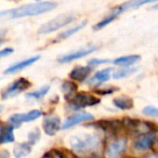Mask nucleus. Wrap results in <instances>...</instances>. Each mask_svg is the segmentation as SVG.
Returning a JSON list of instances; mask_svg holds the SVG:
<instances>
[{"label": "nucleus", "mask_w": 158, "mask_h": 158, "mask_svg": "<svg viewBox=\"0 0 158 158\" xmlns=\"http://www.w3.org/2000/svg\"><path fill=\"white\" fill-rule=\"evenodd\" d=\"M68 144L77 156L84 158L101 157L103 151V139L99 133L74 135L69 139Z\"/></svg>", "instance_id": "f257e3e1"}, {"label": "nucleus", "mask_w": 158, "mask_h": 158, "mask_svg": "<svg viewBox=\"0 0 158 158\" xmlns=\"http://www.w3.org/2000/svg\"><path fill=\"white\" fill-rule=\"evenodd\" d=\"M56 8V3L52 1L46 2H38L25 5L15 9L7 10V11L0 12V19H7V20H15V19L27 18V16H35L39 14H44Z\"/></svg>", "instance_id": "f03ea898"}, {"label": "nucleus", "mask_w": 158, "mask_h": 158, "mask_svg": "<svg viewBox=\"0 0 158 158\" xmlns=\"http://www.w3.org/2000/svg\"><path fill=\"white\" fill-rule=\"evenodd\" d=\"M101 100L95 95L88 92H76L68 100V108L73 110H79L82 108L95 106L100 104Z\"/></svg>", "instance_id": "7ed1b4c3"}, {"label": "nucleus", "mask_w": 158, "mask_h": 158, "mask_svg": "<svg viewBox=\"0 0 158 158\" xmlns=\"http://www.w3.org/2000/svg\"><path fill=\"white\" fill-rule=\"evenodd\" d=\"M123 130L132 135H140V134L148 133V132H156V127L154 123L148 121L139 120L133 118H125L123 120Z\"/></svg>", "instance_id": "20e7f679"}, {"label": "nucleus", "mask_w": 158, "mask_h": 158, "mask_svg": "<svg viewBox=\"0 0 158 158\" xmlns=\"http://www.w3.org/2000/svg\"><path fill=\"white\" fill-rule=\"evenodd\" d=\"M76 20L74 15H70V14H63V15L56 16L53 20L49 21V22L44 23V25L39 27L38 29V34H41V35H44V34H50L53 33V31H57L60 28H63L66 25L70 24L72 22Z\"/></svg>", "instance_id": "39448f33"}, {"label": "nucleus", "mask_w": 158, "mask_h": 158, "mask_svg": "<svg viewBox=\"0 0 158 158\" xmlns=\"http://www.w3.org/2000/svg\"><path fill=\"white\" fill-rule=\"evenodd\" d=\"M31 87V82L26 78H21L14 80L12 84H10L7 88H5L1 92V99L2 100H9L21 93L25 92Z\"/></svg>", "instance_id": "423d86ee"}, {"label": "nucleus", "mask_w": 158, "mask_h": 158, "mask_svg": "<svg viewBox=\"0 0 158 158\" xmlns=\"http://www.w3.org/2000/svg\"><path fill=\"white\" fill-rule=\"evenodd\" d=\"M128 139L126 136H115L105 147V154L107 158H120L127 151Z\"/></svg>", "instance_id": "0eeeda50"}, {"label": "nucleus", "mask_w": 158, "mask_h": 158, "mask_svg": "<svg viewBox=\"0 0 158 158\" xmlns=\"http://www.w3.org/2000/svg\"><path fill=\"white\" fill-rule=\"evenodd\" d=\"M92 127L99 129L106 135H113L115 138V136H118L117 134L121 130H123V121L116 120V119H112V120L104 119V120H99L95 123H93Z\"/></svg>", "instance_id": "6e6552de"}, {"label": "nucleus", "mask_w": 158, "mask_h": 158, "mask_svg": "<svg viewBox=\"0 0 158 158\" xmlns=\"http://www.w3.org/2000/svg\"><path fill=\"white\" fill-rule=\"evenodd\" d=\"M156 140H157V133L156 132L140 134L134 139L133 143H132V148L136 152H146L148 149L153 148Z\"/></svg>", "instance_id": "1a4fd4ad"}, {"label": "nucleus", "mask_w": 158, "mask_h": 158, "mask_svg": "<svg viewBox=\"0 0 158 158\" xmlns=\"http://www.w3.org/2000/svg\"><path fill=\"white\" fill-rule=\"evenodd\" d=\"M42 116V112L39 110H29L28 113H23V114H14L9 118L8 123L15 129V128H20L23 123H29V121H34L36 119L40 118Z\"/></svg>", "instance_id": "9d476101"}, {"label": "nucleus", "mask_w": 158, "mask_h": 158, "mask_svg": "<svg viewBox=\"0 0 158 158\" xmlns=\"http://www.w3.org/2000/svg\"><path fill=\"white\" fill-rule=\"evenodd\" d=\"M94 120V116L90 113L87 112H76L68 116L62 123V129H69L76 125H79L81 123H88V121Z\"/></svg>", "instance_id": "9b49d317"}, {"label": "nucleus", "mask_w": 158, "mask_h": 158, "mask_svg": "<svg viewBox=\"0 0 158 158\" xmlns=\"http://www.w3.org/2000/svg\"><path fill=\"white\" fill-rule=\"evenodd\" d=\"M62 129L61 119L56 115H47L42 119V130L49 136H53Z\"/></svg>", "instance_id": "f8f14e48"}, {"label": "nucleus", "mask_w": 158, "mask_h": 158, "mask_svg": "<svg viewBox=\"0 0 158 158\" xmlns=\"http://www.w3.org/2000/svg\"><path fill=\"white\" fill-rule=\"evenodd\" d=\"M98 50V47L97 46H88V47H85V48L79 49L77 51H73L70 53H67V54H64L62 56H60L57 59V61L62 64H66V63H69V62L73 61H76V60L79 59H82V57L87 56V55L91 54L93 53L94 51Z\"/></svg>", "instance_id": "ddd939ff"}, {"label": "nucleus", "mask_w": 158, "mask_h": 158, "mask_svg": "<svg viewBox=\"0 0 158 158\" xmlns=\"http://www.w3.org/2000/svg\"><path fill=\"white\" fill-rule=\"evenodd\" d=\"M112 75H113V68H110V67L99 70V72L95 73L91 78L88 79L89 87L93 89H98L103 84H105L106 81H108L110 78L112 77Z\"/></svg>", "instance_id": "4468645a"}, {"label": "nucleus", "mask_w": 158, "mask_h": 158, "mask_svg": "<svg viewBox=\"0 0 158 158\" xmlns=\"http://www.w3.org/2000/svg\"><path fill=\"white\" fill-rule=\"evenodd\" d=\"M158 1V0H129L127 2H123L121 5L115 7L114 9L110 11V13L115 14L116 16H119L120 14H123V12L128 11V10H133V9H138V8L142 7L144 5L147 3H152Z\"/></svg>", "instance_id": "2eb2a0df"}, {"label": "nucleus", "mask_w": 158, "mask_h": 158, "mask_svg": "<svg viewBox=\"0 0 158 158\" xmlns=\"http://www.w3.org/2000/svg\"><path fill=\"white\" fill-rule=\"evenodd\" d=\"M92 68L89 67L88 65L86 66H76L74 67L69 73V78L74 81L77 82H84L89 78Z\"/></svg>", "instance_id": "dca6fc26"}, {"label": "nucleus", "mask_w": 158, "mask_h": 158, "mask_svg": "<svg viewBox=\"0 0 158 158\" xmlns=\"http://www.w3.org/2000/svg\"><path fill=\"white\" fill-rule=\"evenodd\" d=\"M39 60H40V55H35V56H33V57H28V59L23 60V61L18 62V63H15V64H12L7 69H5L3 73H5L6 75L14 74V73H18V72H20V70L24 69V68L28 67V66L33 65L34 63H36V62L39 61Z\"/></svg>", "instance_id": "f3484780"}, {"label": "nucleus", "mask_w": 158, "mask_h": 158, "mask_svg": "<svg viewBox=\"0 0 158 158\" xmlns=\"http://www.w3.org/2000/svg\"><path fill=\"white\" fill-rule=\"evenodd\" d=\"M13 130L14 128L9 123H0V144H7V143L14 142L15 138H14Z\"/></svg>", "instance_id": "a211bd4d"}, {"label": "nucleus", "mask_w": 158, "mask_h": 158, "mask_svg": "<svg viewBox=\"0 0 158 158\" xmlns=\"http://www.w3.org/2000/svg\"><path fill=\"white\" fill-rule=\"evenodd\" d=\"M141 60V56L138 54H131V55H125V56L117 57L113 61V64L119 67H131L134 64L139 63Z\"/></svg>", "instance_id": "6ab92c4d"}, {"label": "nucleus", "mask_w": 158, "mask_h": 158, "mask_svg": "<svg viewBox=\"0 0 158 158\" xmlns=\"http://www.w3.org/2000/svg\"><path fill=\"white\" fill-rule=\"evenodd\" d=\"M113 104H114L115 107H117L118 110H132L134 106V102L128 95H120V97H117L113 100Z\"/></svg>", "instance_id": "aec40b11"}, {"label": "nucleus", "mask_w": 158, "mask_h": 158, "mask_svg": "<svg viewBox=\"0 0 158 158\" xmlns=\"http://www.w3.org/2000/svg\"><path fill=\"white\" fill-rule=\"evenodd\" d=\"M61 90H62V92H63L64 97H65V100L68 101V100L77 92V90H78V85H77L76 81H74L72 79H70V80H64V81L62 82Z\"/></svg>", "instance_id": "412c9836"}, {"label": "nucleus", "mask_w": 158, "mask_h": 158, "mask_svg": "<svg viewBox=\"0 0 158 158\" xmlns=\"http://www.w3.org/2000/svg\"><path fill=\"white\" fill-rule=\"evenodd\" d=\"M31 147L33 145L28 142H23V143H16L13 147V155L15 158H23L27 156L31 152Z\"/></svg>", "instance_id": "4be33fe9"}, {"label": "nucleus", "mask_w": 158, "mask_h": 158, "mask_svg": "<svg viewBox=\"0 0 158 158\" xmlns=\"http://www.w3.org/2000/svg\"><path fill=\"white\" fill-rule=\"evenodd\" d=\"M138 67H120L119 69L113 72V78L114 79H123L127 78L129 76H132L133 74H135L138 72Z\"/></svg>", "instance_id": "5701e85b"}, {"label": "nucleus", "mask_w": 158, "mask_h": 158, "mask_svg": "<svg viewBox=\"0 0 158 158\" xmlns=\"http://www.w3.org/2000/svg\"><path fill=\"white\" fill-rule=\"evenodd\" d=\"M49 90H50V87L44 86V87H41V88L37 89V90L33 91V92L26 93V99L33 100V101H40V100L44 99V98L48 94Z\"/></svg>", "instance_id": "b1692460"}, {"label": "nucleus", "mask_w": 158, "mask_h": 158, "mask_svg": "<svg viewBox=\"0 0 158 158\" xmlns=\"http://www.w3.org/2000/svg\"><path fill=\"white\" fill-rule=\"evenodd\" d=\"M87 25V21H84V22L79 23L78 25H76V26L72 27V28L67 29V31H63V33H61L59 36H57L56 38V41H60V40H64V39H67V38H69L70 36H73L74 34L78 33L79 31H81L82 28H84L85 26Z\"/></svg>", "instance_id": "393cba45"}, {"label": "nucleus", "mask_w": 158, "mask_h": 158, "mask_svg": "<svg viewBox=\"0 0 158 158\" xmlns=\"http://www.w3.org/2000/svg\"><path fill=\"white\" fill-rule=\"evenodd\" d=\"M117 18H118V16H116L115 14H113V13H110V14H108V15H106L103 20H101L99 23H97V24L94 25L93 29H94V31H100V29H103L104 27L107 26L108 24H110L112 22H114Z\"/></svg>", "instance_id": "a878e982"}, {"label": "nucleus", "mask_w": 158, "mask_h": 158, "mask_svg": "<svg viewBox=\"0 0 158 158\" xmlns=\"http://www.w3.org/2000/svg\"><path fill=\"white\" fill-rule=\"evenodd\" d=\"M40 136H41L40 130L38 129V128H34L31 131L28 132V135H27V142L31 143V145H35L36 143L40 140Z\"/></svg>", "instance_id": "bb28decb"}, {"label": "nucleus", "mask_w": 158, "mask_h": 158, "mask_svg": "<svg viewBox=\"0 0 158 158\" xmlns=\"http://www.w3.org/2000/svg\"><path fill=\"white\" fill-rule=\"evenodd\" d=\"M41 158H66V155L60 149L52 148L50 151L46 152Z\"/></svg>", "instance_id": "cd10ccee"}, {"label": "nucleus", "mask_w": 158, "mask_h": 158, "mask_svg": "<svg viewBox=\"0 0 158 158\" xmlns=\"http://www.w3.org/2000/svg\"><path fill=\"white\" fill-rule=\"evenodd\" d=\"M142 114L148 117H158V107H155L153 105L145 106L142 110Z\"/></svg>", "instance_id": "c85d7f7f"}, {"label": "nucleus", "mask_w": 158, "mask_h": 158, "mask_svg": "<svg viewBox=\"0 0 158 158\" xmlns=\"http://www.w3.org/2000/svg\"><path fill=\"white\" fill-rule=\"evenodd\" d=\"M108 60H105V59H91L90 61H88V64L87 65L89 66V67H91L93 69V68L98 67V66L102 65V64H105V63H108Z\"/></svg>", "instance_id": "c756f323"}, {"label": "nucleus", "mask_w": 158, "mask_h": 158, "mask_svg": "<svg viewBox=\"0 0 158 158\" xmlns=\"http://www.w3.org/2000/svg\"><path fill=\"white\" fill-rule=\"evenodd\" d=\"M117 90H118V88H116V87H107V88L103 89H95V93H98L100 95H107L116 92Z\"/></svg>", "instance_id": "7c9ffc66"}, {"label": "nucleus", "mask_w": 158, "mask_h": 158, "mask_svg": "<svg viewBox=\"0 0 158 158\" xmlns=\"http://www.w3.org/2000/svg\"><path fill=\"white\" fill-rule=\"evenodd\" d=\"M14 52V50L12 48H5L2 50H0V59H3V57H7L9 55H11Z\"/></svg>", "instance_id": "2f4dec72"}, {"label": "nucleus", "mask_w": 158, "mask_h": 158, "mask_svg": "<svg viewBox=\"0 0 158 158\" xmlns=\"http://www.w3.org/2000/svg\"><path fill=\"white\" fill-rule=\"evenodd\" d=\"M0 158H10V153L7 149H0Z\"/></svg>", "instance_id": "473e14b6"}, {"label": "nucleus", "mask_w": 158, "mask_h": 158, "mask_svg": "<svg viewBox=\"0 0 158 158\" xmlns=\"http://www.w3.org/2000/svg\"><path fill=\"white\" fill-rule=\"evenodd\" d=\"M143 158H158V153H156V152H154V153H148Z\"/></svg>", "instance_id": "72a5a7b5"}, {"label": "nucleus", "mask_w": 158, "mask_h": 158, "mask_svg": "<svg viewBox=\"0 0 158 158\" xmlns=\"http://www.w3.org/2000/svg\"><path fill=\"white\" fill-rule=\"evenodd\" d=\"M154 147H155V149H156V153H158V136H157V140H156V142H155V145H154Z\"/></svg>", "instance_id": "f704fd0d"}, {"label": "nucleus", "mask_w": 158, "mask_h": 158, "mask_svg": "<svg viewBox=\"0 0 158 158\" xmlns=\"http://www.w3.org/2000/svg\"><path fill=\"white\" fill-rule=\"evenodd\" d=\"M152 9H158V3H157V5H155V6H153V7H152Z\"/></svg>", "instance_id": "c9c22d12"}, {"label": "nucleus", "mask_w": 158, "mask_h": 158, "mask_svg": "<svg viewBox=\"0 0 158 158\" xmlns=\"http://www.w3.org/2000/svg\"><path fill=\"white\" fill-rule=\"evenodd\" d=\"M2 110H3V107H2V106H0V113L2 112Z\"/></svg>", "instance_id": "e433bc0d"}]
</instances>
